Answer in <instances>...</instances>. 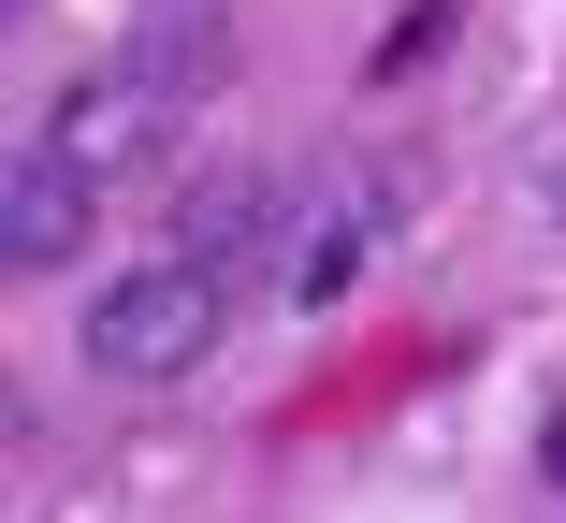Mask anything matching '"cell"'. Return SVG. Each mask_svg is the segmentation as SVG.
I'll return each instance as SVG.
<instances>
[{
    "label": "cell",
    "mask_w": 566,
    "mask_h": 523,
    "mask_svg": "<svg viewBox=\"0 0 566 523\" xmlns=\"http://www.w3.org/2000/svg\"><path fill=\"white\" fill-rule=\"evenodd\" d=\"M218 321H233V276L160 248V262L87 291V364L102 378H189V364H218Z\"/></svg>",
    "instance_id": "6da1fadb"
},
{
    "label": "cell",
    "mask_w": 566,
    "mask_h": 523,
    "mask_svg": "<svg viewBox=\"0 0 566 523\" xmlns=\"http://www.w3.org/2000/svg\"><path fill=\"white\" fill-rule=\"evenodd\" d=\"M44 132H59L102 189L175 175V87H160V73H132V59H117V73H73V87L44 102Z\"/></svg>",
    "instance_id": "7a4b0ae2"
},
{
    "label": "cell",
    "mask_w": 566,
    "mask_h": 523,
    "mask_svg": "<svg viewBox=\"0 0 566 523\" xmlns=\"http://www.w3.org/2000/svg\"><path fill=\"white\" fill-rule=\"evenodd\" d=\"M87 203H102V175L30 117L15 132V160H0V262H30V276H59L73 248H87Z\"/></svg>",
    "instance_id": "3957f363"
},
{
    "label": "cell",
    "mask_w": 566,
    "mask_h": 523,
    "mask_svg": "<svg viewBox=\"0 0 566 523\" xmlns=\"http://www.w3.org/2000/svg\"><path fill=\"white\" fill-rule=\"evenodd\" d=\"M117 59L160 73L175 102L233 87V0H132V15H117Z\"/></svg>",
    "instance_id": "277c9868"
},
{
    "label": "cell",
    "mask_w": 566,
    "mask_h": 523,
    "mask_svg": "<svg viewBox=\"0 0 566 523\" xmlns=\"http://www.w3.org/2000/svg\"><path fill=\"white\" fill-rule=\"evenodd\" d=\"M276 233H291L276 175H189V189H175V248H189V262H218V276H233L248 248H276Z\"/></svg>",
    "instance_id": "5b68a950"
},
{
    "label": "cell",
    "mask_w": 566,
    "mask_h": 523,
    "mask_svg": "<svg viewBox=\"0 0 566 523\" xmlns=\"http://www.w3.org/2000/svg\"><path fill=\"white\" fill-rule=\"evenodd\" d=\"M552 466H566V422H552Z\"/></svg>",
    "instance_id": "8992f818"
}]
</instances>
